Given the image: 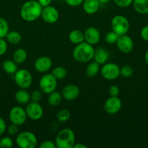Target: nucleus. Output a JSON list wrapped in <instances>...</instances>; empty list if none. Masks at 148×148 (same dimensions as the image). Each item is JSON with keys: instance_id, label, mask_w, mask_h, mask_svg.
Returning a JSON list of instances; mask_svg holds the SVG:
<instances>
[{"instance_id": "obj_1", "label": "nucleus", "mask_w": 148, "mask_h": 148, "mask_svg": "<svg viewBox=\"0 0 148 148\" xmlns=\"http://www.w3.org/2000/svg\"><path fill=\"white\" fill-rule=\"evenodd\" d=\"M43 7L36 0L26 1L20 8V17L26 22H34L41 17Z\"/></svg>"}, {"instance_id": "obj_19", "label": "nucleus", "mask_w": 148, "mask_h": 148, "mask_svg": "<svg viewBox=\"0 0 148 148\" xmlns=\"http://www.w3.org/2000/svg\"><path fill=\"white\" fill-rule=\"evenodd\" d=\"M15 98L16 101L20 105L28 104L30 101V94L26 90V89H21L17 91L15 95Z\"/></svg>"}, {"instance_id": "obj_34", "label": "nucleus", "mask_w": 148, "mask_h": 148, "mask_svg": "<svg viewBox=\"0 0 148 148\" xmlns=\"http://www.w3.org/2000/svg\"><path fill=\"white\" fill-rule=\"evenodd\" d=\"M42 94L41 92L39 90H36L33 91L30 94V100L34 102H39L41 100Z\"/></svg>"}, {"instance_id": "obj_36", "label": "nucleus", "mask_w": 148, "mask_h": 148, "mask_svg": "<svg viewBox=\"0 0 148 148\" xmlns=\"http://www.w3.org/2000/svg\"><path fill=\"white\" fill-rule=\"evenodd\" d=\"M17 132H18V126H17L16 124H12L7 127V133L9 135L14 136L17 134Z\"/></svg>"}, {"instance_id": "obj_10", "label": "nucleus", "mask_w": 148, "mask_h": 148, "mask_svg": "<svg viewBox=\"0 0 148 148\" xmlns=\"http://www.w3.org/2000/svg\"><path fill=\"white\" fill-rule=\"evenodd\" d=\"M25 110L27 116L33 121H38L43 116L44 109L39 102H29Z\"/></svg>"}, {"instance_id": "obj_14", "label": "nucleus", "mask_w": 148, "mask_h": 148, "mask_svg": "<svg viewBox=\"0 0 148 148\" xmlns=\"http://www.w3.org/2000/svg\"><path fill=\"white\" fill-rule=\"evenodd\" d=\"M84 40L86 43L94 46L100 42L101 35L97 28L94 27H89L84 33Z\"/></svg>"}, {"instance_id": "obj_28", "label": "nucleus", "mask_w": 148, "mask_h": 148, "mask_svg": "<svg viewBox=\"0 0 148 148\" xmlns=\"http://www.w3.org/2000/svg\"><path fill=\"white\" fill-rule=\"evenodd\" d=\"M9 32V24L3 17H0V38H4Z\"/></svg>"}, {"instance_id": "obj_11", "label": "nucleus", "mask_w": 148, "mask_h": 148, "mask_svg": "<svg viewBox=\"0 0 148 148\" xmlns=\"http://www.w3.org/2000/svg\"><path fill=\"white\" fill-rule=\"evenodd\" d=\"M121 100L118 96H110L107 98L104 104V109L107 114L114 115L118 113L121 109Z\"/></svg>"}, {"instance_id": "obj_29", "label": "nucleus", "mask_w": 148, "mask_h": 148, "mask_svg": "<svg viewBox=\"0 0 148 148\" xmlns=\"http://www.w3.org/2000/svg\"><path fill=\"white\" fill-rule=\"evenodd\" d=\"M71 118V112L68 109H61L57 114V119L60 122H65Z\"/></svg>"}, {"instance_id": "obj_7", "label": "nucleus", "mask_w": 148, "mask_h": 148, "mask_svg": "<svg viewBox=\"0 0 148 148\" xmlns=\"http://www.w3.org/2000/svg\"><path fill=\"white\" fill-rule=\"evenodd\" d=\"M39 88L44 93L49 95L56 90L57 87V79L51 74H45L39 80Z\"/></svg>"}, {"instance_id": "obj_43", "label": "nucleus", "mask_w": 148, "mask_h": 148, "mask_svg": "<svg viewBox=\"0 0 148 148\" xmlns=\"http://www.w3.org/2000/svg\"><path fill=\"white\" fill-rule=\"evenodd\" d=\"M74 148H86V145L82 143H77V144H74Z\"/></svg>"}, {"instance_id": "obj_37", "label": "nucleus", "mask_w": 148, "mask_h": 148, "mask_svg": "<svg viewBox=\"0 0 148 148\" xmlns=\"http://www.w3.org/2000/svg\"><path fill=\"white\" fill-rule=\"evenodd\" d=\"M108 92L110 96H118L120 93V89L117 85H112L109 88Z\"/></svg>"}, {"instance_id": "obj_45", "label": "nucleus", "mask_w": 148, "mask_h": 148, "mask_svg": "<svg viewBox=\"0 0 148 148\" xmlns=\"http://www.w3.org/2000/svg\"><path fill=\"white\" fill-rule=\"evenodd\" d=\"M145 62H146V63L148 64V50L147 51L146 53H145Z\"/></svg>"}, {"instance_id": "obj_21", "label": "nucleus", "mask_w": 148, "mask_h": 148, "mask_svg": "<svg viewBox=\"0 0 148 148\" xmlns=\"http://www.w3.org/2000/svg\"><path fill=\"white\" fill-rule=\"evenodd\" d=\"M68 39L73 44H79L84 41V35L79 30H73L68 35Z\"/></svg>"}, {"instance_id": "obj_44", "label": "nucleus", "mask_w": 148, "mask_h": 148, "mask_svg": "<svg viewBox=\"0 0 148 148\" xmlns=\"http://www.w3.org/2000/svg\"><path fill=\"white\" fill-rule=\"evenodd\" d=\"M98 1L100 2V4H105L108 3L110 0H98Z\"/></svg>"}, {"instance_id": "obj_39", "label": "nucleus", "mask_w": 148, "mask_h": 148, "mask_svg": "<svg viewBox=\"0 0 148 148\" xmlns=\"http://www.w3.org/2000/svg\"><path fill=\"white\" fill-rule=\"evenodd\" d=\"M140 36L144 40L148 42V25L142 27L140 32Z\"/></svg>"}, {"instance_id": "obj_3", "label": "nucleus", "mask_w": 148, "mask_h": 148, "mask_svg": "<svg viewBox=\"0 0 148 148\" xmlns=\"http://www.w3.org/2000/svg\"><path fill=\"white\" fill-rule=\"evenodd\" d=\"M75 141V137L73 131L69 128H64L57 133L55 143L58 148H72Z\"/></svg>"}, {"instance_id": "obj_30", "label": "nucleus", "mask_w": 148, "mask_h": 148, "mask_svg": "<svg viewBox=\"0 0 148 148\" xmlns=\"http://www.w3.org/2000/svg\"><path fill=\"white\" fill-rule=\"evenodd\" d=\"M118 38V35L112 30V31L106 33L105 36H104V40L108 44H114V43H116Z\"/></svg>"}, {"instance_id": "obj_16", "label": "nucleus", "mask_w": 148, "mask_h": 148, "mask_svg": "<svg viewBox=\"0 0 148 148\" xmlns=\"http://www.w3.org/2000/svg\"><path fill=\"white\" fill-rule=\"evenodd\" d=\"M80 94V89L77 85L70 84L63 88L62 91V98L67 101H73L76 99Z\"/></svg>"}, {"instance_id": "obj_9", "label": "nucleus", "mask_w": 148, "mask_h": 148, "mask_svg": "<svg viewBox=\"0 0 148 148\" xmlns=\"http://www.w3.org/2000/svg\"><path fill=\"white\" fill-rule=\"evenodd\" d=\"M27 117L26 110L20 106H14L11 108L9 114V119L12 124H16L18 127L26 122Z\"/></svg>"}, {"instance_id": "obj_42", "label": "nucleus", "mask_w": 148, "mask_h": 148, "mask_svg": "<svg viewBox=\"0 0 148 148\" xmlns=\"http://www.w3.org/2000/svg\"><path fill=\"white\" fill-rule=\"evenodd\" d=\"M39 2V4L42 6L43 7H47V6L50 5L51 3L52 2V0H37Z\"/></svg>"}, {"instance_id": "obj_46", "label": "nucleus", "mask_w": 148, "mask_h": 148, "mask_svg": "<svg viewBox=\"0 0 148 148\" xmlns=\"http://www.w3.org/2000/svg\"><path fill=\"white\" fill-rule=\"evenodd\" d=\"M0 76H1V75H0Z\"/></svg>"}, {"instance_id": "obj_5", "label": "nucleus", "mask_w": 148, "mask_h": 148, "mask_svg": "<svg viewBox=\"0 0 148 148\" xmlns=\"http://www.w3.org/2000/svg\"><path fill=\"white\" fill-rule=\"evenodd\" d=\"M111 27L113 31L117 33L118 36H122L126 34V33L129 31L130 23L125 16L117 14L112 19Z\"/></svg>"}, {"instance_id": "obj_2", "label": "nucleus", "mask_w": 148, "mask_h": 148, "mask_svg": "<svg viewBox=\"0 0 148 148\" xmlns=\"http://www.w3.org/2000/svg\"><path fill=\"white\" fill-rule=\"evenodd\" d=\"M94 50L92 45L84 41L76 45L73 51V57L81 63L89 62L94 58Z\"/></svg>"}, {"instance_id": "obj_33", "label": "nucleus", "mask_w": 148, "mask_h": 148, "mask_svg": "<svg viewBox=\"0 0 148 148\" xmlns=\"http://www.w3.org/2000/svg\"><path fill=\"white\" fill-rule=\"evenodd\" d=\"M114 3L119 7L125 8L131 5L133 0H113Z\"/></svg>"}, {"instance_id": "obj_12", "label": "nucleus", "mask_w": 148, "mask_h": 148, "mask_svg": "<svg viewBox=\"0 0 148 148\" xmlns=\"http://www.w3.org/2000/svg\"><path fill=\"white\" fill-rule=\"evenodd\" d=\"M41 17L45 23L53 24L58 20L59 14L56 7L49 5L47 7H43Z\"/></svg>"}, {"instance_id": "obj_41", "label": "nucleus", "mask_w": 148, "mask_h": 148, "mask_svg": "<svg viewBox=\"0 0 148 148\" xmlns=\"http://www.w3.org/2000/svg\"><path fill=\"white\" fill-rule=\"evenodd\" d=\"M7 130V125L4 119L0 116V135L3 134Z\"/></svg>"}, {"instance_id": "obj_38", "label": "nucleus", "mask_w": 148, "mask_h": 148, "mask_svg": "<svg viewBox=\"0 0 148 148\" xmlns=\"http://www.w3.org/2000/svg\"><path fill=\"white\" fill-rule=\"evenodd\" d=\"M39 147L41 148H55L57 146L55 145V143H53L51 140H45L41 143Z\"/></svg>"}, {"instance_id": "obj_27", "label": "nucleus", "mask_w": 148, "mask_h": 148, "mask_svg": "<svg viewBox=\"0 0 148 148\" xmlns=\"http://www.w3.org/2000/svg\"><path fill=\"white\" fill-rule=\"evenodd\" d=\"M67 70L63 66H58L54 68L52 71V74L57 79H63L67 76Z\"/></svg>"}, {"instance_id": "obj_8", "label": "nucleus", "mask_w": 148, "mask_h": 148, "mask_svg": "<svg viewBox=\"0 0 148 148\" xmlns=\"http://www.w3.org/2000/svg\"><path fill=\"white\" fill-rule=\"evenodd\" d=\"M119 66L115 63H105L100 69L102 77L106 80H115L120 76Z\"/></svg>"}, {"instance_id": "obj_20", "label": "nucleus", "mask_w": 148, "mask_h": 148, "mask_svg": "<svg viewBox=\"0 0 148 148\" xmlns=\"http://www.w3.org/2000/svg\"><path fill=\"white\" fill-rule=\"evenodd\" d=\"M132 4L135 11L139 14H148V0H133Z\"/></svg>"}, {"instance_id": "obj_4", "label": "nucleus", "mask_w": 148, "mask_h": 148, "mask_svg": "<svg viewBox=\"0 0 148 148\" xmlns=\"http://www.w3.org/2000/svg\"><path fill=\"white\" fill-rule=\"evenodd\" d=\"M16 144L20 148H35L37 146V137L31 132L25 131L16 137Z\"/></svg>"}, {"instance_id": "obj_15", "label": "nucleus", "mask_w": 148, "mask_h": 148, "mask_svg": "<svg viewBox=\"0 0 148 148\" xmlns=\"http://www.w3.org/2000/svg\"><path fill=\"white\" fill-rule=\"evenodd\" d=\"M52 66V61L48 56H41L34 62V68L38 72L44 73L48 72Z\"/></svg>"}, {"instance_id": "obj_22", "label": "nucleus", "mask_w": 148, "mask_h": 148, "mask_svg": "<svg viewBox=\"0 0 148 148\" xmlns=\"http://www.w3.org/2000/svg\"><path fill=\"white\" fill-rule=\"evenodd\" d=\"M28 57L27 51L24 49H17L12 54V59L16 64H22L26 62Z\"/></svg>"}, {"instance_id": "obj_13", "label": "nucleus", "mask_w": 148, "mask_h": 148, "mask_svg": "<svg viewBox=\"0 0 148 148\" xmlns=\"http://www.w3.org/2000/svg\"><path fill=\"white\" fill-rule=\"evenodd\" d=\"M116 45L120 52L123 53H129L132 51L133 49V42L131 38L126 34L119 36L116 42Z\"/></svg>"}, {"instance_id": "obj_24", "label": "nucleus", "mask_w": 148, "mask_h": 148, "mask_svg": "<svg viewBox=\"0 0 148 148\" xmlns=\"http://www.w3.org/2000/svg\"><path fill=\"white\" fill-rule=\"evenodd\" d=\"M3 70L8 75H14L17 70V64L13 60L7 59L5 60L2 64Z\"/></svg>"}, {"instance_id": "obj_25", "label": "nucleus", "mask_w": 148, "mask_h": 148, "mask_svg": "<svg viewBox=\"0 0 148 148\" xmlns=\"http://www.w3.org/2000/svg\"><path fill=\"white\" fill-rule=\"evenodd\" d=\"M62 99V95L60 92H57V91H54V92H51L49 94L48 96L47 101L48 103L51 106H57L59 105Z\"/></svg>"}, {"instance_id": "obj_18", "label": "nucleus", "mask_w": 148, "mask_h": 148, "mask_svg": "<svg viewBox=\"0 0 148 148\" xmlns=\"http://www.w3.org/2000/svg\"><path fill=\"white\" fill-rule=\"evenodd\" d=\"M82 5L83 10L86 14H93L98 11L100 4L98 0H84Z\"/></svg>"}, {"instance_id": "obj_26", "label": "nucleus", "mask_w": 148, "mask_h": 148, "mask_svg": "<svg viewBox=\"0 0 148 148\" xmlns=\"http://www.w3.org/2000/svg\"><path fill=\"white\" fill-rule=\"evenodd\" d=\"M100 70V64L98 63H97L96 62H90L86 69V75L89 77H93L98 74Z\"/></svg>"}, {"instance_id": "obj_31", "label": "nucleus", "mask_w": 148, "mask_h": 148, "mask_svg": "<svg viewBox=\"0 0 148 148\" xmlns=\"http://www.w3.org/2000/svg\"><path fill=\"white\" fill-rule=\"evenodd\" d=\"M133 73V70L132 67L129 65H124L120 69V75L125 78L130 77Z\"/></svg>"}, {"instance_id": "obj_17", "label": "nucleus", "mask_w": 148, "mask_h": 148, "mask_svg": "<svg viewBox=\"0 0 148 148\" xmlns=\"http://www.w3.org/2000/svg\"><path fill=\"white\" fill-rule=\"evenodd\" d=\"M109 57H110V54H109L108 51L104 48L100 47L94 50L93 59H94V62L98 63L100 65L107 63Z\"/></svg>"}, {"instance_id": "obj_32", "label": "nucleus", "mask_w": 148, "mask_h": 148, "mask_svg": "<svg viewBox=\"0 0 148 148\" xmlns=\"http://www.w3.org/2000/svg\"><path fill=\"white\" fill-rule=\"evenodd\" d=\"M13 146V141L10 137H4L0 140V147L11 148Z\"/></svg>"}, {"instance_id": "obj_35", "label": "nucleus", "mask_w": 148, "mask_h": 148, "mask_svg": "<svg viewBox=\"0 0 148 148\" xmlns=\"http://www.w3.org/2000/svg\"><path fill=\"white\" fill-rule=\"evenodd\" d=\"M7 41L4 38H0V56H3L7 52Z\"/></svg>"}, {"instance_id": "obj_6", "label": "nucleus", "mask_w": 148, "mask_h": 148, "mask_svg": "<svg viewBox=\"0 0 148 148\" xmlns=\"http://www.w3.org/2000/svg\"><path fill=\"white\" fill-rule=\"evenodd\" d=\"M14 79L16 85L21 89H28L33 82V76L28 70L21 69L14 74Z\"/></svg>"}, {"instance_id": "obj_23", "label": "nucleus", "mask_w": 148, "mask_h": 148, "mask_svg": "<svg viewBox=\"0 0 148 148\" xmlns=\"http://www.w3.org/2000/svg\"><path fill=\"white\" fill-rule=\"evenodd\" d=\"M6 40L9 43L12 45H17L20 43L22 40V36L19 32L12 30V31H9L7 36H5Z\"/></svg>"}, {"instance_id": "obj_40", "label": "nucleus", "mask_w": 148, "mask_h": 148, "mask_svg": "<svg viewBox=\"0 0 148 148\" xmlns=\"http://www.w3.org/2000/svg\"><path fill=\"white\" fill-rule=\"evenodd\" d=\"M65 1L71 7H78L82 4L84 0H65Z\"/></svg>"}]
</instances>
